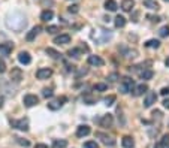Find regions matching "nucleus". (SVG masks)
<instances>
[{
	"instance_id": "1",
	"label": "nucleus",
	"mask_w": 169,
	"mask_h": 148,
	"mask_svg": "<svg viewBox=\"0 0 169 148\" xmlns=\"http://www.w3.org/2000/svg\"><path fill=\"white\" fill-rule=\"evenodd\" d=\"M27 25V20L24 17V14L18 11H14L11 14H8L6 17V27L12 30V32H21L24 30V27Z\"/></svg>"
},
{
	"instance_id": "2",
	"label": "nucleus",
	"mask_w": 169,
	"mask_h": 148,
	"mask_svg": "<svg viewBox=\"0 0 169 148\" xmlns=\"http://www.w3.org/2000/svg\"><path fill=\"white\" fill-rule=\"evenodd\" d=\"M91 39L97 44V45H103L108 41L112 39V32L108 29H94L91 32Z\"/></svg>"
},
{
	"instance_id": "3",
	"label": "nucleus",
	"mask_w": 169,
	"mask_h": 148,
	"mask_svg": "<svg viewBox=\"0 0 169 148\" xmlns=\"http://www.w3.org/2000/svg\"><path fill=\"white\" fill-rule=\"evenodd\" d=\"M135 88V82L132 78H129V76H124L121 82H120V87H118V90L121 94H127V93H132Z\"/></svg>"
},
{
	"instance_id": "4",
	"label": "nucleus",
	"mask_w": 169,
	"mask_h": 148,
	"mask_svg": "<svg viewBox=\"0 0 169 148\" xmlns=\"http://www.w3.org/2000/svg\"><path fill=\"white\" fill-rule=\"evenodd\" d=\"M11 126L14 129H18L21 132L29 130V120L27 118H20V120H11Z\"/></svg>"
},
{
	"instance_id": "5",
	"label": "nucleus",
	"mask_w": 169,
	"mask_h": 148,
	"mask_svg": "<svg viewBox=\"0 0 169 148\" xmlns=\"http://www.w3.org/2000/svg\"><path fill=\"white\" fill-rule=\"evenodd\" d=\"M118 51L121 53V56L126 58H133L138 56V51L136 49H132L130 46H126V45H121L118 46Z\"/></svg>"
},
{
	"instance_id": "6",
	"label": "nucleus",
	"mask_w": 169,
	"mask_h": 148,
	"mask_svg": "<svg viewBox=\"0 0 169 148\" xmlns=\"http://www.w3.org/2000/svg\"><path fill=\"white\" fill-rule=\"evenodd\" d=\"M157 102V94L154 91H147L145 99H144V108H150Z\"/></svg>"
},
{
	"instance_id": "7",
	"label": "nucleus",
	"mask_w": 169,
	"mask_h": 148,
	"mask_svg": "<svg viewBox=\"0 0 169 148\" xmlns=\"http://www.w3.org/2000/svg\"><path fill=\"white\" fill-rule=\"evenodd\" d=\"M23 103L26 108H32V106L39 103V97H37L36 94H26L23 99Z\"/></svg>"
},
{
	"instance_id": "8",
	"label": "nucleus",
	"mask_w": 169,
	"mask_h": 148,
	"mask_svg": "<svg viewBox=\"0 0 169 148\" xmlns=\"http://www.w3.org/2000/svg\"><path fill=\"white\" fill-rule=\"evenodd\" d=\"M51 75H53V70L48 68H41L36 70V78L37 80H48V78H51Z\"/></svg>"
},
{
	"instance_id": "9",
	"label": "nucleus",
	"mask_w": 169,
	"mask_h": 148,
	"mask_svg": "<svg viewBox=\"0 0 169 148\" xmlns=\"http://www.w3.org/2000/svg\"><path fill=\"white\" fill-rule=\"evenodd\" d=\"M97 123H99L100 127H111L114 123V117L111 114H106V115H103L102 118H99Z\"/></svg>"
},
{
	"instance_id": "10",
	"label": "nucleus",
	"mask_w": 169,
	"mask_h": 148,
	"mask_svg": "<svg viewBox=\"0 0 169 148\" xmlns=\"http://www.w3.org/2000/svg\"><path fill=\"white\" fill-rule=\"evenodd\" d=\"M70 42V36L68 33H63V34H58L54 37V44L56 45H66Z\"/></svg>"
},
{
	"instance_id": "11",
	"label": "nucleus",
	"mask_w": 169,
	"mask_h": 148,
	"mask_svg": "<svg viewBox=\"0 0 169 148\" xmlns=\"http://www.w3.org/2000/svg\"><path fill=\"white\" fill-rule=\"evenodd\" d=\"M63 102H66V97H60V99H57V100H53V102L48 103V109L57 111V109H60V108L63 106Z\"/></svg>"
},
{
	"instance_id": "12",
	"label": "nucleus",
	"mask_w": 169,
	"mask_h": 148,
	"mask_svg": "<svg viewBox=\"0 0 169 148\" xmlns=\"http://www.w3.org/2000/svg\"><path fill=\"white\" fill-rule=\"evenodd\" d=\"M11 80L14 81V82H21V80H23V72H21V69L20 68H14L11 72Z\"/></svg>"
},
{
	"instance_id": "13",
	"label": "nucleus",
	"mask_w": 169,
	"mask_h": 148,
	"mask_svg": "<svg viewBox=\"0 0 169 148\" xmlns=\"http://www.w3.org/2000/svg\"><path fill=\"white\" fill-rule=\"evenodd\" d=\"M90 132H91V129L87 124L78 126V129H77V136L84 138V136H87V135H90Z\"/></svg>"
},
{
	"instance_id": "14",
	"label": "nucleus",
	"mask_w": 169,
	"mask_h": 148,
	"mask_svg": "<svg viewBox=\"0 0 169 148\" xmlns=\"http://www.w3.org/2000/svg\"><path fill=\"white\" fill-rule=\"evenodd\" d=\"M18 61H20L21 64H30V63H32V57H30V54H29L27 51H21V53L18 54Z\"/></svg>"
},
{
	"instance_id": "15",
	"label": "nucleus",
	"mask_w": 169,
	"mask_h": 148,
	"mask_svg": "<svg viewBox=\"0 0 169 148\" xmlns=\"http://www.w3.org/2000/svg\"><path fill=\"white\" fill-rule=\"evenodd\" d=\"M148 91V85L147 84H139V85H136L135 88H133V96H136V97H139V96H142L144 93H147Z\"/></svg>"
},
{
	"instance_id": "16",
	"label": "nucleus",
	"mask_w": 169,
	"mask_h": 148,
	"mask_svg": "<svg viewBox=\"0 0 169 148\" xmlns=\"http://www.w3.org/2000/svg\"><path fill=\"white\" fill-rule=\"evenodd\" d=\"M135 8V0H123L121 2V9L124 12H132Z\"/></svg>"
},
{
	"instance_id": "17",
	"label": "nucleus",
	"mask_w": 169,
	"mask_h": 148,
	"mask_svg": "<svg viewBox=\"0 0 169 148\" xmlns=\"http://www.w3.org/2000/svg\"><path fill=\"white\" fill-rule=\"evenodd\" d=\"M88 64H91V66H103L105 61L99 56H88Z\"/></svg>"
},
{
	"instance_id": "18",
	"label": "nucleus",
	"mask_w": 169,
	"mask_h": 148,
	"mask_svg": "<svg viewBox=\"0 0 169 148\" xmlns=\"http://www.w3.org/2000/svg\"><path fill=\"white\" fill-rule=\"evenodd\" d=\"M12 48H14V45H12L11 42H8V44H0V56H9Z\"/></svg>"
},
{
	"instance_id": "19",
	"label": "nucleus",
	"mask_w": 169,
	"mask_h": 148,
	"mask_svg": "<svg viewBox=\"0 0 169 148\" xmlns=\"http://www.w3.org/2000/svg\"><path fill=\"white\" fill-rule=\"evenodd\" d=\"M39 32H41V27H39V25H36V27H33V29H32L29 33L26 34V39H27L29 42H32V41H34V39H36V36L39 34Z\"/></svg>"
},
{
	"instance_id": "20",
	"label": "nucleus",
	"mask_w": 169,
	"mask_h": 148,
	"mask_svg": "<svg viewBox=\"0 0 169 148\" xmlns=\"http://www.w3.org/2000/svg\"><path fill=\"white\" fill-rule=\"evenodd\" d=\"M105 9L109 12H115L118 9V5H117L115 0H106V2H105Z\"/></svg>"
},
{
	"instance_id": "21",
	"label": "nucleus",
	"mask_w": 169,
	"mask_h": 148,
	"mask_svg": "<svg viewBox=\"0 0 169 148\" xmlns=\"http://www.w3.org/2000/svg\"><path fill=\"white\" fill-rule=\"evenodd\" d=\"M169 145V135H163L162 139L154 145V148H168Z\"/></svg>"
},
{
	"instance_id": "22",
	"label": "nucleus",
	"mask_w": 169,
	"mask_h": 148,
	"mask_svg": "<svg viewBox=\"0 0 169 148\" xmlns=\"http://www.w3.org/2000/svg\"><path fill=\"white\" fill-rule=\"evenodd\" d=\"M144 6L148 8V9H151V11H157L159 8H160L156 0H144Z\"/></svg>"
},
{
	"instance_id": "23",
	"label": "nucleus",
	"mask_w": 169,
	"mask_h": 148,
	"mask_svg": "<svg viewBox=\"0 0 169 148\" xmlns=\"http://www.w3.org/2000/svg\"><path fill=\"white\" fill-rule=\"evenodd\" d=\"M53 17H54V12L51 11V9H45V11H42V14H41V20L42 21H51Z\"/></svg>"
},
{
	"instance_id": "24",
	"label": "nucleus",
	"mask_w": 169,
	"mask_h": 148,
	"mask_svg": "<svg viewBox=\"0 0 169 148\" xmlns=\"http://www.w3.org/2000/svg\"><path fill=\"white\" fill-rule=\"evenodd\" d=\"M121 145H123L124 148H133L135 147V141L130 136H124L123 139H121Z\"/></svg>"
},
{
	"instance_id": "25",
	"label": "nucleus",
	"mask_w": 169,
	"mask_h": 148,
	"mask_svg": "<svg viewBox=\"0 0 169 148\" xmlns=\"http://www.w3.org/2000/svg\"><path fill=\"white\" fill-rule=\"evenodd\" d=\"M139 76H141V80H151L153 76H154V72L151 70V69H144L141 73H139Z\"/></svg>"
},
{
	"instance_id": "26",
	"label": "nucleus",
	"mask_w": 169,
	"mask_h": 148,
	"mask_svg": "<svg viewBox=\"0 0 169 148\" xmlns=\"http://www.w3.org/2000/svg\"><path fill=\"white\" fill-rule=\"evenodd\" d=\"M97 136L102 138V142H103L106 147H114V145H115V141H114L112 138H108V136H105V135H102V133H97Z\"/></svg>"
},
{
	"instance_id": "27",
	"label": "nucleus",
	"mask_w": 169,
	"mask_h": 148,
	"mask_svg": "<svg viewBox=\"0 0 169 148\" xmlns=\"http://www.w3.org/2000/svg\"><path fill=\"white\" fill-rule=\"evenodd\" d=\"M68 147V141L66 139H56L53 142V148H66Z\"/></svg>"
},
{
	"instance_id": "28",
	"label": "nucleus",
	"mask_w": 169,
	"mask_h": 148,
	"mask_svg": "<svg viewBox=\"0 0 169 148\" xmlns=\"http://www.w3.org/2000/svg\"><path fill=\"white\" fill-rule=\"evenodd\" d=\"M126 25V18H124L123 15H117L115 17V27L117 29H121Z\"/></svg>"
},
{
	"instance_id": "29",
	"label": "nucleus",
	"mask_w": 169,
	"mask_h": 148,
	"mask_svg": "<svg viewBox=\"0 0 169 148\" xmlns=\"http://www.w3.org/2000/svg\"><path fill=\"white\" fill-rule=\"evenodd\" d=\"M46 54H48V56H49L51 58H54V60H58V58H61L60 53H57L56 49H53V48H46Z\"/></svg>"
},
{
	"instance_id": "30",
	"label": "nucleus",
	"mask_w": 169,
	"mask_h": 148,
	"mask_svg": "<svg viewBox=\"0 0 169 148\" xmlns=\"http://www.w3.org/2000/svg\"><path fill=\"white\" fill-rule=\"evenodd\" d=\"M68 56L69 57H73V58H79L81 57V49L79 48H72L68 51Z\"/></svg>"
},
{
	"instance_id": "31",
	"label": "nucleus",
	"mask_w": 169,
	"mask_h": 148,
	"mask_svg": "<svg viewBox=\"0 0 169 148\" xmlns=\"http://www.w3.org/2000/svg\"><path fill=\"white\" fill-rule=\"evenodd\" d=\"M145 46L147 48H159V46H160V42H159L157 39H150V41L145 42Z\"/></svg>"
},
{
	"instance_id": "32",
	"label": "nucleus",
	"mask_w": 169,
	"mask_h": 148,
	"mask_svg": "<svg viewBox=\"0 0 169 148\" xmlns=\"http://www.w3.org/2000/svg\"><path fill=\"white\" fill-rule=\"evenodd\" d=\"M115 99H117V97H115L114 94H111V96H108V97L103 99V103H105L106 106H112L114 103H115Z\"/></svg>"
},
{
	"instance_id": "33",
	"label": "nucleus",
	"mask_w": 169,
	"mask_h": 148,
	"mask_svg": "<svg viewBox=\"0 0 169 148\" xmlns=\"http://www.w3.org/2000/svg\"><path fill=\"white\" fill-rule=\"evenodd\" d=\"M94 91H106L108 90V84H103V82H99V84H94Z\"/></svg>"
},
{
	"instance_id": "34",
	"label": "nucleus",
	"mask_w": 169,
	"mask_h": 148,
	"mask_svg": "<svg viewBox=\"0 0 169 148\" xmlns=\"http://www.w3.org/2000/svg\"><path fill=\"white\" fill-rule=\"evenodd\" d=\"M159 36H160V37H168L169 36V25H163V27L159 30Z\"/></svg>"
},
{
	"instance_id": "35",
	"label": "nucleus",
	"mask_w": 169,
	"mask_h": 148,
	"mask_svg": "<svg viewBox=\"0 0 169 148\" xmlns=\"http://www.w3.org/2000/svg\"><path fill=\"white\" fill-rule=\"evenodd\" d=\"M84 148H99V144L96 141H87L84 142Z\"/></svg>"
},
{
	"instance_id": "36",
	"label": "nucleus",
	"mask_w": 169,
	"mask_h": 148,
	"mask_svg": "<svg viewBox=\"0 0 169 148\" xmlns=\"http://www.w3.org/2000/svg\"><path fill=\"white\" fill-rule=\"evenodd\" d=\"M46 32L51 33V34H54V33H57V32H60V29H58L57 25H48V27H46Z\"/></svg>"
},
{
	"instance_id": "37",
	"label": "nucleus",
	"mask_w": 169,
	"mask_h": 148,
	"mask_svg": "<svg viewBox=\"0 0 169 148\" xmlns=\"http://www.w3.org/2000/svg\"><path fill=\"white\" fill-rule=\"evenodd\" d=\"M53 94H54V93H53L51 88H44V90H42V96L46 97V99H48V97H53Z\"/></svg>"
},
{
	"instance_id": "38",
	"label": "nucleus",
	"mask_w": 169,
	"mask_h": 148,
	"mask_svg": "<svg viewBox=\"0 0 169 148\" xmlns=\"http://www.w3.org/2000/svg\"><path fill=\"white\" fill-rule=\"evenodd\" d=\"M87 73H88V69H87V68H81L78 72H77V78H81V76H84V75H87Z\"/></svg>"
},
{
	"instance_id": "39",
	"label": "nucleus",
	"mask_w": 169,
	"mask_h": 148,
	"mask_svg": "<svg viewBox=\"0 0 169 148\" xmlns=\"http://www.w3.org/2000/svg\"><path fill=\"white\" fill-rule=\"evenodd\" d=\"M68 11L70 12V14H78L79 12V6L78 5H72V6H69Z\"/></svg>"
},
{
	"instance_id": "40",
	"label": "nucleus",
	"mask_w": 169,
	"mask_h": 148,
	"mask_svg": "<svg viewBox=\"0 0 169 148\" xmlns=\"http://www.w3.org/2000/svg\"><path fill=\"white\" fill-rule=\"evenodd\" d=\"M147 18L150 21H153V23H159L160 21V17H157V15H147Z\"/></svg>"
},
{
	"instance_id": "41",
	"label": "nucleus",
	"mask_w": 169,
	"mask_h": 148,
	"mask_svg": "<svg viewBox=\"0 0 169 148\" xmlns=\"http://www.w3.org/2000/svg\"><path fill=\"white\" fill-rule=\"evenodd\" d=\"M17 142H18L20 145H23V147H29V145H30L29 141H24V139H21V138H17Z\"/></svg>"
},
{
	"instance_id": "42",
	"label": "nucleus",
	"mask_w": 169,
	"mask_h": 148,
	"mask_svg": "<svg viewBox=\"0 0 169 148\" xmlns=\"http://www.w3.org/2000/svg\"><path fill=\"white\" fill-rule=\"evenodd\" d=\"M84 103H87V105H93V103H96V100H94L93 97H90V96H85V97H84Z\"/></svg>"
},
{
	"instance_id": "43",
	"label": "nucleus",
	"mask_w": 169,
	"mask_h": 148,
	"mask_svg": "<svg viewBox=\"0 0 169 148\" xmlns=\"http://www.w3.org/2000/svg\"><path fill=\"white\" fill-rule=\"evenodd\" d=\"M108 80H109V82H115V81L118 80V73H111L108 76Z\"/></svg>"
},
{
	"instance_id": "44",
	"label": "nucleus",
	"mask_w": 169,
	"mask_h": 148,
	"mask_svg": "<svg viewBox=\"0 0 169 148\" xmlns=\"http://www.w3.org/2000/svg\"><path fill=\"white\" fill-rule=\"evenodd\" d=\"M160 94H162V96H169V87H165V88H162Z\"/></svg>"
},
{
	"instance_id": "45",
	"label": "nucleus",
	"mask_w": 169,
	"mask_h": 148,
	"mask_svg": "<svg viewBox=\"0 0 169 148\" xmlns=\"http://www.w3.org/2000/svg\"><path fill=\"white\" fill-rule=\"evenodd\" d=\"M5 70H6V66H5V61H2V60H0V73H3Z\"/></svg>"
},
{
	"instance_id": "46",
	"label": "nucleus",
	"mask_w": 169,
	"mask_h": 148,
	"mask_svg": "<svg viewBox=\"0 0 169 148\" xmlns=\"http://www.w3.org/2000/svg\"><path fill=\"white\" fill-rule=\"evenodd\" d=\"M34 148H48V145H46V144H36Z\"/></svg>"
},
{
	"instance_id": "47",
	"label": "nucleus",
	"mask_w": 169,
	"mask_h": 148,
	"mask_svg": "<svg viewBox=\"0 0 169 148\" xmlns=\"http://www.w3.org/2000/svg\"><path fill=\"white\" fill-rule=\"evenodd\" d=\"M163 106H165L166 109H169V99H165V100H163Z\"/></svg>"
},
{
	"instance_id": "48",
	"label": "nucleus",
	"mask_w": 169,
	"mask_h": 148,
	"mask_svg": "<svg viewBox=\"0 0 169 148\" xmlns=\"http://www.w3.org/2000/svg\"><path fill=\"white\" fill-rule=\"evenodd\" d=\"M3 102H5V97H3V94H0V108L3 106Z\"/></svg>"
},
{
	"instance_id": "49",
	"label": "nucleus",
	"mask_w": 169,
	"mask_h": 148,
	"mask_svg": "<svg viewBox=\"0 0 169 148\" xmlns=\"http://www.w3.org/2000/svg\"><path fill=\"white\" fill-rule=\"evenodd\" d=\"M165 64H166V66H168V68H169V57L166 58V61H165Z\"/></svg>"
},
{
	"instance_id": "50",
	"label": "nucleus",
	"mask_w": 169,
	"mask_h": 148,
	"mask_svg": "<svg viewBox=\"0 0 169 148\" xmlns=\"http://www.w3.org/2000/svg\"><path fill=\"white\" fill-rule=\"evenodd\" d=\"M165 2H169V0H165Z\"/></svg>"
}]
</instances>
